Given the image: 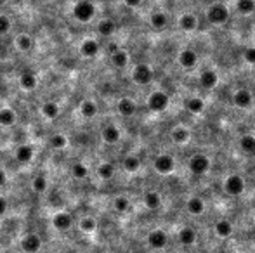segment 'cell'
<instances>
[{
    "mask_svg": "<svg viewBox=\"0 0 255 253\" xmlns=\"http://www.w3.org/2000/svg\"><path fill=\"white\" fill-rule=\"evenodd\" d=\"M96 5H94V2H90V0H77L73 4V7H71V16H73L75 21L82 23V25H85V23H90L94 18H96Z\"/></svg>",
    "mask_w": 255,
    "mask_h": 253,
    "instance_id": "6da1fadb",
    "label": "cell"
},
{
    "mask_svg": "<svg viewBox=\"0 0 255 253\" xmlns=\"http://www.w3.org/2000/svg\"><path fill=\"white\" fill-rule=\"evenodd\" d=\"M229 9H227V5L221 4V2H217V4H212L210 7L207 9V19L210 25H226V23L229 21Z\"/></svg>",
    "mask_w": 255,
    "mask_h": 253,
    "instance_id": "7a4b0ae2",
    "label": "cell"
},
{
    "mask_svg": "<svg viewBox=\"0 0 255 253\" xmlns=\"http://www.w3.org/2000/svg\"><path fill=\"white\" fill-rule=\"evenodd\" d=\"M188 169L193 175H205V173L210 170V160H208L207 154L203 153H196L189 158Z\"/></svg>",
    "mask_w": 255,
    "mask_h": 253,
    "instance_id": "3957f363",
    "label": "cell"
},
{
    "mask_svg": "<svg viewBox=\"0 0 255 253\" xmlns=\"http://www.w3.org/2000/svg\"><path fill=\"white\" fill-rule=\"evenodd\" d=\"M155 78V73H153V68L149 64H136L132 70V80L136 82L137 85H149Z\"/></svg>",
    "mask_w": 255,
    "mask_h": 253,
    "instance_id": "277c9868",
    "label": "cell"
},
{
    "mask_svg": "<svg viewBox=\"0 0 255 253\" xmlns=\"http://www.w3.org/2000/svg\"><path fill=\"white\" fill-rule=\"evenodd\" d=\"M153 167H155V170L160 173V175H170V173L175 170V160L170 156V154L162 153L155 158Z\"/></svg>",
    "mask_w": 255,
    "mask_h": 253,
    "instance_id": "5b68a950",
    "label": "cell"
},
{
    "mask_svg": "<svg viewBox=\"0 0 255 253\" xmlns=\"http://www.w3.org/2000/svg\"><path fill=\"white\" fill-rule=\"evenodd\" d=\"M169 104H170V97L163 90L153 92L151 96L148 97V108L153 113H162V111H165L169 108Z\"/></svg>",
    "mask_w": 255,
    "mask_h": 253,
    "instance_id": "8992f818",
    "label": "cell"
},
{
    "mask_svg": "<svg viewBox=\"0 0 255 253\" xmlns=\"http://www.w3.org/2000/svg\"><path fill=\"white\" fill-rule=\"evenodd\" d=\"M224 191L229 196H240L245 191V179L238 173H231L224 182Z\"/></svg>",
    "mask_w": 255,
    "mask_h": 253,
    "instance_id": "52a82bcc",
    "label": "cell"
},
{
    "mask_svg": "<svg viewBox=\"0 0 255 253\" xmlns=\"http://www.w3.org/2000/svg\"><path fill=\"white\" fill-rule=\"evenodd\" d=\"M35 158V149L30 144H21L14 149V160L19 165H28V163L33 162Z\"/></svg>",
    "mask_w": 255,
    "mask_h": 253,
    "instance_id": "ba28073f",
    "label": "cell"
},
{
    "mask_svg": "<svg viewBox=\"0 0 255 253\" xmlns=\"http://www.w3.org/2000/svg\"><path fill=\"white\" fill-rule=\"evenodd\" d=\"M254 103V96L248 88H238L233 94V104L240 110H248Z\"/></svg>",
    "mask_w": 255,
    "mask_h": 253,
    "instance_id": "9c48e42d",
    "label": "cell"
},
{
    "mask_svg": "<svg viewBox=\"0 0 255 253\" xmlns=\"http://www.w3.org/2000/svg\"><path fill=\"white\" fill-rule=\"evenodd\" d=\"M40 248H42V239L35 232H30V234H26L21 239V250L25 253H38Z\"/></svg>",
    "mask_w": 255,
    "mask_h": 253,
    "instance_id": "30bf717a",
    "label": "cell"
},
{
    "mask_svg": "<svg viewBox=\"0 0 255 253\" xmlns=\"http://www.w3.org/2000/svg\"><path fill=\"white\" fill-rule=\"evenodd\" d=\"M101 52V44L96 40V38H87L80 44V54L87 59H94L97 57Z\"/></svg>",
    "mask_w": 255,
    "mask_h": 253,
    "instance_id": "8fae6325",
    "label": "cell"
},
{
    "mask_svg": "<svg viewBox=\"0 0 255 253\" xmlns=\"http://www.w3.org/2000/svg\"><path fill=\"white\" fill-rule=\"evenodd\" d=\"M177 62L184 70H193V68L198 64V54H196V51H193V49H184V51L179 52Z\"/></svg>",
    "mask_w": 255,
    "mask_h": 253,
    "instance_id": "7c38bea8",
    "label": "cell"
},
{
    "mask_svg": "<svg viewBox=\"0 0 255 253\" xmlns=\"http://www.w3.org/2000/svg\"><path fill=\"white\" fill-rule=\"evenodd\" d=\"M18 82H19V87H21L25 92H33L35 88H37V85H38L37 75H35L31 70H25V71H23V73L19 75Z\"/></svg>",
    "mask_w": 255,
    "mask_h": 253,
    "instance_id": "4fadbf2b",
    "label": "cell"
},
{
    "mask_svg": "<svg viewBox=\"0 0 255 253\" xmlns=\"http://www.w3.org/2000/svg\"><path fill=\"white\" fill-rule=\"evenodd\" d=\"M167 243H169V236H167V232L162 231V229H153L148 234V245L151 246V248L162 250L167 246Z\"/></svg>",
    "mask_w": 255,
    "mask_h": 253,
    "instance_id": "5bb4252c",
    "label": "cell"
},
{
    "mask_svg": "<svg viewBox=\"0 0 255 253\" xmlns=\"http://www.w3.org/2000/svg\"><path fill=\"white\" fill-rule=\"evenodd\" d=\"M116 111L120 113V116L132 118L137 111V104L134 103V99H130V97H122V99L116 103Z\"/></svg>",
    "mask_w": 255,
    "mask_h": 253,
    "instance_id": "9a60e30c",
    "label": "cell"
},
{
    "mask_svg": "<svg viewBox=\"0 0 255 253\" xmlns=\"http://www.w3.org/2000/svg\"><path fill=\"white\" fill-rule=\"evenodd\" d=\"M219 84V75L215 70H212V68H207V70L201 71L200 75V85L205 88V90H212V88H215Z\"/></svg>",
    "mask_w": 255,
    "mask_h": 253,
    "instance_id": "2e32d148",
    "label": "cell"
},
{
    "mask_svg": "<svg viewBox=\"0 0 255 253\" xmlns=\"http://www.w3.org/2000/svg\"><path fill=\"white\" fill-rule=\"evenodd\" d=\"M101 137H103V141L106 144H116V142H120V139H122V132H120V129L116 125L110 123V125H106V127H103Z\"/></svg>",
    "mask_w": 255,
    "mask_h": 253,
    "instance_id": "e0dca14e",
    "label": "cell"
},
{
    "mask_svg": "<svg viewBox=\"0 0 255 253\" xmlns=\"http://www.w3.org/2000/svg\"><path fill=\"white\" fill-rule=\"evenodd\" d=\"M14 47L18 49L19 52H23V54H28V52L33 51L35 40L28 33H19V35H16V38H14Z\"/></svg>",
    "mask_w": 255,
    "mask_h": 253,
    "instance_id": "ac0fdd59",
    "label": "cell"
},
{
    "mask_svg": "<svg viewBox=\"0 0 255 253\" xmlns=\"http://www.w3.org/2000/svg\"><path fill=\"white\" fill-rule=\"evenodd\" d=\"M52 225H54L57 231H68V229L73 225V217L68 212H59L52 217Z\"/></svg>",
    "mask_w": 255,
    "mask_h": 253,
    "instance_id": "d6986e66",
    "label": "cell"
},
{
    "mask_svg": "<svg viewBox=\"0 0 255 253\" xmlns=\"http://www.w3.org/2000/svg\"><path fill=\"white\" fill-rule=\"evenodd\" d=\"M177 25H179V28H181L182 31L191 33V31H195V29L198 28V18H196L193 12H184V14L179 18Z\"/></svg>",
    "mask_w": 255,
    "mask_h": 253,
    "instance_id": "ffe728a7",
    "label": "cell"
},
{
    "mask_svg": "<svg viewBox=\"0 0 255 253\" xmlns=\"http://www.w3.org/2000/svg\"><path fill=\"white\" fill-rule=\"evenodd\" d=\"M40 113H42V116H44L45 120L54 121L56 118L61 114V108H59V104L54 103V101H45V103L40 106Z\"/></svg>",
    "mask_w": 255,
    "mask_h": 253,
    "instance_id": "44dd1931",
    "label": "cell"
},
{
    "mask_svg": "<svg viewBox=\"0 0 255 253\" xmlns=\"http://www.w3.org/2000/svg\"><path fill=\"white\" fill-rule=\"evenodd\" d=\"M97 113H99V106L96 104V101H92V99L82 101V104H80V114L85 118V120H92V118L97 116Z\"/></svg>",
    "mask_w": 255,
    "mask_h": 253,
    "instance_id": "7402d4cb",
    "label": "cell"
},
{
    "mask_svg": "<svg viewBox=\"0 0 255 253\" xmlns=\"http://www.w3.org/2000/svg\"><path fill=\"white\" fill-rule=\"evenodd\" d=\"M116 31V25L113 19H101L99 25H97V33L99 37H104V38H110L113 37V33Z\"/></svg>",
    "mask_w": 255,
    "mask_h": 253,
    "instance_id": "603a6c76",
    "label": "cell"
},
{
    "mask_svg": "<svg viewBox=\"0 0 255 253\" xmlns=\"http://www.w3.org/2000/svg\"><path fill=\"white\" fill-rule=\"evenodd\" d=\"M16 121H18V114H16L14 110H11V108H2L0 110V127L9 129V127L16 125Z\"/></svg>",
    "mask_w": 255,
    "mask_h": 253,
    "instance_id": "cb8c5ba5",
    "label": "cell"
},
{
    "mask_svg": "<svg viewBox=\"0 0 255 253\" xmlns=\"http://www.w3.org/2000/svg\"><path fill=\"white\" fill-rule=\"evenodd\" d=\"M170 137H172V141H174L175 144H181L182 146V144H188L189 141H191V132H189L186 127L179 125V127H175V129L170 132Z\"/></svg>",
    "mask_w": 255,
    "mask_h": 253,
    "instance_id": "d4e9b609",
    "label": "cell"
},
{
    "mask_svg": "<svg viewBox=\"0 0 255 253\" xmlns=\"http://www.w3.org/2000/svg\"><path fill=\"white\" fill-rule=\"evenodd\" d=\"M129 61H130L129 54H127V51H123V49H118L116 52L111 54V64L115 68H118V70L129 66Z\"/></svg>",
    "mask_w": 255,
    "mask_h": 253,
    "instance_id": "484cf974",
    "label": "cell"
},
{
    "mask_svg": "<svg viewBox=\"0 0 255 253\" xmlns=\"http://www.w3.org/2000/svg\"><path fill=\"white\" fill-rule=\"evenodd\" d=\"M149 25L155 29H165L169 26V16L162 11H156L149 16Z\"/></svg>",
    "mask_w": 255,
    "mask_h": 253,
    "instance_id": "4316f807",
    "label": "cell"
},
{
    "mask_svg": "<svg viewBox=\"0 0 255 253\" xmlns=\"http://www.w3.org/2000/svg\"><path fill=\"white\" fill-rule=\"evenodd\" d=\"M186 208H188V212L191 215H201L205 212V201L201 198H198V196H193L186 203Z\"/></svg>",
    "mask_w": 255,
    "mask_h": 253,
    "instance_id": "83f0119b",
    "label": "cell"
},
{
    "mask_svg": "<svg viewBox=\"0 0 255 253\" xmlns=\"http://www.w3.org/2000/svg\"><path fill=\"white\" fill-rule=\"evenodd\" d=\"M186 110H188L189 113H193V114L203 113V110H205V101L201 99V97H198V96L189 97V99L186 101Z\"/></svg>",
    "mask_w": 255,
    "mask_h": 253,
    "instance_id": "f1b7e54d",
    "label": "cell"
},
{
    "mask_svg": "<svg viewBox=\"0 0 255 253\" xmlns=\"http://www.w3.org/2000/svg\"><path fill=\"white\" fill-rule=\"evenodd\" d=\"M49 187V180L47 177H45V173H38V175L33 177V180H31V189H33L37 195H44L45 191H47Z\"/></svg>",
    "mask_w": 255,
    "mask_h": 253,
    "instance_id": "f546056e",
    "label": "cell"
},
{
    "mask_svg": "<svg viewBox=\"0 0 255 253\" xmlns=\"http://www.w3.org/2000/svg\"><path fill=\"white\" fill-rule=\"evenodd\" d=\"M215 234L222 239L229 238V236L233 234V224H231L229 220H224V219L219 220L217 224H215Z\"/></svg>",
    "mask_w": 255,
    "mask_h": 253,
    "instance_id": "4dcf8cb0",
    "label": "cell"
},
{
    "mask_svg": "<svg viewBox=\"0 0 255 253\" xmlns=\"http://www.w3.org/2000/svg\"><path fill=\"white\" fill-rule=\"evenodd\" d=\"M122 165H123V170H125V172L136 173V172H139V169H141V160L136 156V154H129V156L123 158Z\"/></svg>",
    "mask_w": 255,
    "mask_h": 253,
    "instance_id": "1f68e13d",
    "label": "cell"
},
{
    "mask_svg": "<svg viewBox=\"0 0 255 253\" xmlns=\"http://www.w3.org/2000/svg\"><path fill=\"white\" fill-rule=\"evenodd\" d=\"M179 241L184 246H191L196 241V231L193 227H182L179 231Z\"/></svg>",
    "mask_w": 255,
    "mask_h": 253,
    "instance_id": "d6a6232c",
    "label": "cell"
},
{
    "mask_svg": "<svg viewBox=\"0 0 255 253\" xmlns=\"http://www.w3.org/2000/svg\"><path fill=\"white\" fill-rule=\"evenodd\" d=\"M70 172H71V175H73V179L84 180V179L89 177V167L85 165V163H82V162H77V163L71 165Z\"/></svg>",
    "mask_w": 255,
    "mask_h": 253,
    "instance_id": "836d02e7",
    "label": "cell"
},
{
    "mask_svg": "<svg viewBox=\"0 0 255 253\" xmlns=\"http://www.w3.org/2000/svg\"><path fill=\"white\" fill-rule=\"evenodd\" d=\"M144 205L148 206L149 210H158L160 206H162V196L156 191L144 193Z\"/></svg>",
    "mask_w": 255,
    "mask_h": 253,
    "instance_id": "e575fe53",
    "label": "cell"
},
{
    "mask_svg": "<svg viewBox=\"0 0 255 253\" xmlns=\"http://www.w3.org/2000/svg\"><path fill=\"white\" fill-rule=\"evenodd\" d=\"M97 175H99V179L103 180H110L113 179V175H115V165L113 163H101L99 167H97Z\"/></svg>",
    "mask_w": 255,
    "mask_h": 253,
    "instance_id": "d590c367",
    "label": "cell"
},
{
    "mask_svg": "<svg viewBox=\"0 0 255 253\" xmlns=\"http://www.w3.org/2000/svg\"><path fill=\"white\" fill-rule=\"evenodd\" d=\"M49 146L56 151L64 149V147L68 146V137L63 136V134H54V136H51V139H49Z\"/></svg>",
    "mask_w": 255,
    "mask_h": 253,
    "instance_id": "8d00e7d4",
    "label": "cell"
},
{
    "mask_svg": "<svg viewBox=\"0 0 255 253\" xmlns=\"http://www.w3.org/2000/svg\"><path fill=\"white\" fill-rule=\"evenodd\" d=\"M236 11L240 12V14H245V16L255 12V0H238Z\"/></svg>",
    "mask_w": 255,
    "mask_h": 253,
    "instance_id": "74e56055",
    "label": "cell"
},
{
    "mask_svg": "<svg viewBox=\"0 0 255 253\" xmlns=\"http://www.w3.org/2000/svg\"><path fill=\"white\" fill-rule=\"evenodd\" d=\"M240 147L245 151V153H255V137L250 136V134H245L243 137L240 139Z\"/></svg>",
    "mask_w": 255,
    "mask_h": 253,
    "instance_id": "f35d334b",
    "label": "cell"
},
{
    "mask_svg": "<svg viewBox=\"0 0 255 253\" xmlns=\"http://www.w3.org/2000/svg\"><path fill=\"white\" fill-rule=\"evenodd\" d=\"M113 208H115V212H118V213L129 212V208H130L129 198H125V196H116V198L113 199Z\"/></svg>",
    "mask_w": 255,
    "mask_h": 253,
    "instance_id": "ab89813d",
    "label": "cell"
},
{
    "mask_svg": "<svg viewBox=\"0 0 255 253\" xmlns=\"http://www.w3.org/2000/svg\"><path fill=\"white\" fill-rule=\"evenodd\" d=\"M96 227H97V222H96V219H92V217H84V219L80 220V231L94 232Z\"/></svg>",
    "mask_w": 255,
    "mask_h": 253,
    "instance_id": "60d3db41",
    "label": "cell"
},
{
    "mask_svg": "<svg viewBox=\"0 0 255 253\" xmlns=\"http://www.w3.org/2000/svg\"><path fill=\"white\" fill-rule=\"evenodd\" d=\"M12 28V23L9 19L7 14H0V37H5V35L11 31Z\"/></svg>",
    "mask_w": 255,
    "mask_h": 253,
    "instance_id": "b9f144b4",
    "label": "cell"
},
{
    "mask_svg": "<svg viewBox=\"0 0 255 253\" xmlns=\"http://www.w3.org/2000/svg\"><path fill=\"white\" fill-rule=\"evenodd\" d=\"M243 61L247 64H250V66H255V47H245Z\"/></svg>",
    "mask_w": 255,
    "mask_h": 253,
    "instance_id": "7bdbcfd3",
    "label": "cell"
},
{
    "mask_svg": "<svg viewBox=\"0 0 255 253\" xmlns=\"http://www.w3.org/2000/svg\"><path fill=\"white\" fill-rule=\"evenodd\" d=\"M123 4H125L127 7H130V9H137V7H141L142 0H123Z\"/></svg>",
    "mask_w": 255,
    "mask_h": 253,
    "instance_id": "ee69618b",
    "label": "cell"
},
{
    "mask_svg": "<svg viewBox=\"0 0 255 253\" xmlns=\"http://www.w3.org/2000/svg\"><path fill=\"white\" fill-rule=\"evenodd\" d=\"M5 212H7V199L4 196H0V217L4 215Z\"/></svg>",
    "mask_w": 255,
    "mask_h": 253,
    "instance_id": "f6af8a7d",
    "label": "cell"
},
{
    "mask_svg": "<svg viewBox=\"0 0 255 253\" xmlns=\"http://www.w3.org/2000/svg\"><path fill=\"white\" fill-rule=\"evenodd\" d=\"M5 184H7V173H5V170L0 169V187H4Z\"/></svg>",
    "mask_w": 255,
    "mask_h": 253,
    "instance_id": "bcb514c9",
    "label": "cell"
},
{
    "mask_svg": "<svg viewBox=\"0 0 255 253\" xmlns=\"http://www.w3.org/2000/svg\"><path fill=\"white\" fill-rule=\"evenodd\" d=\"M231 253H238V252H231Z\"/></svg>",
    "mask_w": 255,
    "mask_h": 253,
    "instance_id": "7dc6e473",
    "label": "cell"
}]
</instances>
